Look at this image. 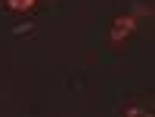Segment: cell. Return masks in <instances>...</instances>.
Wrapping results in <instances>:
<instances>
[{"instance_id": "obj_1", "label": "cell", "mask_w": 155, "mask_h": 117, "mask_svg": "<svg viewBox=\"0 0 155 117\" xmlns=\"http://www.w3.org/2000/svg\"><path fill=\"white\" fill-rule=\"evenodd\" d=\"M134 28H137V12H124V16H118L112 22V28H109V40L115 43V46H121L127 37L134 34Z\"/></svg>"}, {"instance_id": "obj_2", "label": "cell", "mask_w": 155, "mask_h": 117, "mask_svg": "<svg viewBox=\"0 0 155 117\" xmlns=\"http://www.w3.org/2000/svg\"><path fill=\"white\" fill-rule=\"evenodd\" d=\"M34 3H37V0H6V6H9L12 12H28Z\"/></svg>"}, {"instance_id": "obj_3", "label": "cell", "mask_w": 155, "mask_h": 117, "mask_svg": "<svg viewBox=\"0 0 155 117\" xmlns=\"http://www.w3.org/2000/svg\"><path fill=\"white\" fill-rule=\"evenodd\" d=\"M121 111L124 114H140V111H146V105H124Z\"/></svg>"}]
</instances>
